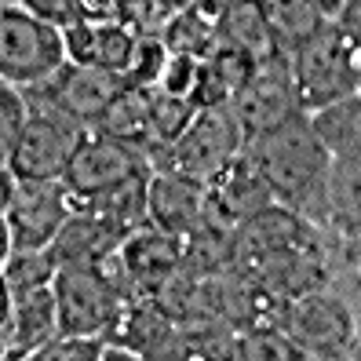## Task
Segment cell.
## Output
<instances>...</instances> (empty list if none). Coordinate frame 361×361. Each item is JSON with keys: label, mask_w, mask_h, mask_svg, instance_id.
Masks as SVG:
<instances>
[{"label": "cell", "mask_w": 361, "mask_h": 361, "mask_svg": "<svg viewBox=\"0 0 361 361\" xmlns=\"http://www.w3.org/2000/svg\"><path fill=\"white\" fill-rule=\"evenodd\" d=\"M245 157L256 164L278 201H303L310 190L325 186L332 172V154L314 132L310 114H295L281 128L245 142Z\"/></svg>", "instance_id": "6da1fadb"}, {"label": "cell", "mask_w": 361, "mask_h": 361, "mask_svg": "<svg viewBox=\"0 0 361 361\" xmlns=\"http://www.w3.org/2000/svg\"><path fill=\"white\" fill-rule=\"evenodd\" d=\"M288 77H292L295 99H300V110L322 114L329 106L357 95L361 48L336 23H325L288 59Z\"/></svg>", "instance_id": "7a4b0ae2"}, {"label": "cell", "mask_w": 361, "mask_h": 361, "mask_svg": "<svg viewBox=\"0 0 361 361\" xmlns=\"http://www.w3.org/2000/svg\"><path fill=\"white\" fill-rule=\"evenodd\" d=\"M245 132L238 128V121L226 106H212L201 110L197 121L190 124V132L172 146V150H161L164 164L157 172H172L194 186H212L226 168L245 154Z\"/></svg>", "instance_id": "3957f363"}, {"label": "cell", "mask_w": 361, "mask_h": 361, "mask_svg": "<svg viewBox=\"0 0 361 361\" xmlns=\"http://www.w3.org/2000/svg\"><path fill=\"white\" fill-rule=\"evenodd\" d=\"M66 66L62 30L40 23L30 11L0 8V73L4 84H44Z\"/></svg>", "instance_id": "277c9868"}, {"label": "cell", "mask_w": 361, "mask_h": 361, "mask_svg": "<svg viewBox=\"0 0 361 361\" xmlns=\"http://www.w3.org/2000/svg\"><path fill=\"white\" fill-rule=\"evenodd\" d=\"M55 303L62 336H110L124 300L106 285L95 263H66L55 274Z\"/></svg>", "instance_id": "5b68a950"}, {"label": "cell", "mask_w": 361, "mask_h": 361, "mask_svg": "<svg viewBox=\"0 0 361 361\" xmlns=\"http://www.w3.org/2000/svg\"><path fill=\"white\" fill-rule=\"evenodd\" d=\"M80 132L70 128L62 114H30V124L8 157V168L18 183H62L73 161Z\"/></svg>", "instance_id": "8992f818"}, {"label": "cell", "mask_w": 361, "mask_h": 361, "mask_svg": "<svg viewBox=\"0 0 361 361\" xmlns=\"http://www.w3.org/2000/svg\"><path fill=\"white\" fill-rule=\"evenodd\" d=\"M0 208L11 230V248H51L73 216V197L62 183H15L11 201Z\"/></svg>", "instance_id": "52a82bcc"}, {"label": "cell", "mask_w": 361, "mask_h": 361, "mask_svg": "<svg viewBox=\"0 0 361 361\" xmlns=\"http://www.w3.org/2000/svg\"><path fill=\"white\" fill-rule=\"evenodd\" d=\"M281 332L295 339L303 354L336 357L354 343V317L350 310L325 292H307L300 300H288L281 310Z\"/></svg>", "instance_id": "ba28073f"}, {"label": "cell", "mask_w": 361, "mask_h": 361, "mask_svg": "<svg viewBox=\"0 0 361 361\" xmlns=\"http://www.w3.org/2000/svg\"><path fill=\"white\" fill-rule=\"evenodd\" d=\"M226 110L233 114L245 139L267 135L274 128H281L285 121H292L295 114H303L300 99H295V88H292V77H288V59H278L270 66H263L233 95V102Z\"/></svg>", "instance_id": "9c48e42d"}, {"label": "cell", "mask_w": 361, "mask_h": 361, "mask_svg": "<svg viewBox=\"0 0 361 361\" xmlns=\"http://www.w3.org/2000/svg\"><path fill=\"white\" fill-rule=\"evenodd\" d=\"M135 176H142V161L132 146L106 139L102 132H80V142L73 150V161L66 168L62 186L73 197H95V194H106V190H114Z\"/></svg>", "instance_id": "30bf717a"}, {"label": "cell", "mask_w": 361, "mask_h": 361, "mask_svg": "<svg viewBox=\"0 0 361 361\" xmlns=\"http://www.w3.org/2000/svg\"><path fill=\"white\" fill-rule=\"evenodd\" d=\"M128 88V77L99 70V66H73L66 62L51 80L40 84V95L48 99L55 114L66 121H84V124H99L102 114L114 106V99Z\"/></svg>", "instance_id": "8fae6325"}, {"label": "cell", "mask_w": 361, "mask_h": 361, "mask_svg": "<svg viewBox=\"0 0 361 361\" xmlns=\"http://www.w3.org/2000/svg\"><path fill=\"white\" fill-rule=\"evenodd\" d=\"M274 204H278L274 190L267 186V179L256 172V164L245 154L212 186H204V223L216 230H226V233H233L245 219L259 216V212Z\"/></svg>", "instance_id": "7c38bea8"}, {"label": "cell", "mask_w": 361, "mask_h": 361, "mask_svg": "<svg viewBox=\"0 0 361 361\" xmlns=\"http://www.w3.org/2000/svg\"><path fill=\"white\" fill-rule=\"evenodd\" d=\"M4 354L23 361L37 347L51 343L59 329V303H55V288H4Z\"/></svg>", "instance_id": "4fadbf2b"}, {"label": "cell", "mask_w": 361, "mask_h": 361, "mask_svg": "<svg viewBox=\"0 0 361 361\" xmlns=\"http://www.w3.org/2000/svg\"><path fill=\"white\" fill-rule=\"evenodd\" d=\"M300 245H310L307 223L292 208L274 204L233 230V267H248L263 256H274V252H285V248H300Z\"/></svg>", "instance_id": "5bb4252c"}, {"label": "cell", "mask_w": 361, "mask_h": 361, "mask_svg": "<svg viewBox=\"0 0 361 361\" xmlns=\"http://www.w3.org/2000/svg\"><path fill=\"white\" fill-rule=\"evenodd\" d=\"M146 204H150V223L164 233H172V238H183L204 219V190L172 172L150 176Z\"/></svg>", "instance_id": "9a60e30c"}, {"label": "cell", "mask_w": 361, "mask_h": 361, "mask_svg": "<svg viewBox=\"0 0 361 361\" xmlns=\"http://www.w3.org/2000/svg\"><path fill=\"white\" fill-rule=\"evenodd\" d=\"M146 186L150 179L146 176H135L128 183H121L106 194H95V197H73V212H84V216L99 219L102 226H110L117 238H128L139 226L150 223V204H146Z\"/></svg>", "instance_id": "2e32d148"}, {"label": "cell", "mask_w": 361, "mask_h": 361, "mask_svg": "<svg viewBox=\"0 0 361 361\" xmlns=\"http://www.w3.org/2000/svg\"><path fill=\"white\" fill-rule=\"evenodd\" d=\"M110 336L117 339L114 347H128L135 354H146L150 361H164L168 347H172V339H176V322L157 303L132 300V303H124Z\"/></svg>", "instance_id": "e0dca14e"}, {"label": "cell", "mask_w": 361, "mask_h": 361, "mask_svg": "<svg viewBox=\"0 0 361 361\" xmlns=\"http://www.w3.org/2000/svg\"><path fill=\"white\" fill-rule=\"evenodd\" d=\"M226 4H183L179 15L168 23L164 30V44L172 55H186V59H204L219 40V23H223Z\"/></svg>", "instance_id": "ac0fdd59"}, {"label": "cell", "mask_w": 361, "mask_h": 361, "mask_svg": "<svg viewBox=\"0 0 361 361\" xmlns=\"http://www.w3.org/2000/svg\"><path fill=\"white\" fill-rule=\"evenodd\" d=\"M124 238H117V233L110 226H102L99 219L84 216V212H73V216L66 219V226L59 230V238L51 245L59 267L66 263H99L102 256H110L114 248H121Z\"/></svg>", "instance_id": "d6986e66"}, {"label": "cell", "mask_w": 361, "mask_h": 361, "mask_svg": "<svg viewBox=\"0 0 361 361\" xmlns=\"http://www.w3.org/2000/svg\"><path fill=\"white\" fill-rule=\"evenodd\" d=\"M219 37L226 40V44L241 48L245 55H252L259 66H270V62L285 59L278 51V40H274L259 4H226L223 23H219Z\"/></svg>", "instance_id": "ffe728a7"}, {"label": "cell", "mask_w": 361, "mask_h": 361, "mask_svg": "<svg viewBox=\"0 0 361 361\" xmlns=\"http://www.w3.org/2000/svg\"><path fill=\"white\" fill-rule=\"evenodd\" d=\"M259 11H263L274 40H278V51H281L285 59H292L317 30L329 23L317 0H292V4L274 0V4H259Z\"/></svg>", "instance_id": "44dd1931"}, {"label": "cell", "mask_w": 361, "mask_h": 361, "mask_svg": "<svg viewBox=\"0 0 361 361\" xmlns=\"http://www.w3.org/2000/svg\"><path fill=\"white\" fill-rule=\"evenodd\" d=\"M310 121L336 161L361 164V95H350L322 114H310Z\"/></svg>", "instance_id": "7402d4cb"}, {"label": "cell", "mask_w": 361, "mask_h": 361, "mask_svg": "<svg viewBox=\"0 0 361 361\" xmlns=\"http://www.w3.org/2000/svg\"><path fill=\"white\" fill-rule=\"evenodd\" d=\"M95 132H102L106 139H117L124 146H150V92L146 88H124L114 106L102 114V121L95 124Z\"/></svg>", "instance_id": "603a6c76"}, {"label": "cell", "mask_w": 361, "mask_h": 361, "mask_svg": "<svg viewBox=\"0 0 361 361\" xmlns=\"http://www.w3.org/2000/svg\"><path fill=\"white\" fill-rule=\"evenodd\" d=\"M197 114H201L197 102L150 92V150H172L190 132V124L197 121Z\"/></svg>", "instance_id": "cb8c5ba5"}, {"label": "cell", "mask_w": 361, "mask_h": 361, "mask_svg": "<svg viewBox=\"0 0 361 361\" xmlns=\"http://www.w3.org/2000/svg\"><path fill=\"white\" fill-rule=\"evenodd\" d=\"M59 259L51 248H8L4 252V288H44L55 281Z\"/></svg>", "instance_id": "d4e9b609"}, {"label": "cell", "mask_w": 361, "mask_h": 361, "mask_svg": "<svg viewBox=\"0 0 361 361\" xmlns=\"http://www.w3.org/2000/svg\"><path fill=\"white\" fill-rule=\"evenodd\" d=\"M233 361H307V354L281 329H245L238 336V357Z\"/></svg>", "instance_id": "484cf974"}, {"label": "cell", "mask_w": 361, "mask_h": 361, "mask_svg": "<svg viewBox=\"0 0 361 361\" xmlns=\"http://www.w3.org/2000/svg\"><path fill=\"white\" fill-rule=\"evenodd\" d=\"M135 48H139V37L124 26V23L95 26V66H99V70H110V73L128 77L132 59H135Z\"/></svg>", "instance_id": "4316f807"}, {"label": "cell", "mask_w": 361, "mask_h": 361, "mask_svg": "<svg viewBox=\"0 0 361 361\" xmlns=\"http://www.w3.org/2000/svg\"><path fill=\"white\" fill-rule=\"evenodd\" d=\"M179 8L183 4H172V0H121V23L135 37H164Z\"/></svg>", "instance_id": "83f0119b"}, {"label": "cell", "mask_w": 361, "mask_h": 361, "mask_svg": "<svg viewBox=\"0 0 361 361\" xmlns=\"http://www.w3.org/2000/svg\"><path fill=\"white\" fill-rule=\"evenodd\" d=\"M172 62V51L161 37H139V48L132 59V70H128V84L132 88H146V92H157V84Z\"/></svg>", "instance_id": "f1b7e54d"}, {"label": "cell", "mask_w": 361, "mask_h": 361, "mask_svg": "<svg viewBox=\"0 0 361 361\" xmlns=\"http://www.w3.org/2000/svg\"><path fill=\"white\" fill-rule=\"evenodd\" d=\"M106 336H55L23 361H102Z\"/></svg>", "instance_id": "f546056e"}, {"label": "cell", "mask_w": 361, "mask_h": 361, "mask_svg": "<svg viewBox=\"0 0 361 361\" xmlns=\"http://www.w3.org/2000/svg\"><path fill=\"white\" fill-rule=\"evenodd\" d=\"M329 190L347 223L361 226V164L354 161H336L329 172Z\"/></svg>", "instance_id": "4dcf8cb0"}, {"label": "cell", "mask_w": 361, "mask_h": 361, "mask_svg": "<svg viewBox=\"0 0 361 361\" xmlns=\"http://www.w3.org/2000/svg\"><path fill=\"white\" fill-rule=\"evenodd\" d=\"M26 124H30V114H26L23 95L11 84H0V146H4V157H11V150L26 132Z\"/></svg>", "instance_id": "1f68e13d"}, {"label": "cell", "mask_w": 361, "mask_h": 361, "mask_svg": "<svg viewBox=\"0 0 361 361\" xmlns=\"http://www.w3.org/2000/svg\"><path fill=\"white\" fill-rule=\"evenodd\" d=\"M197 80H201V62L197 59H186V55H172L168 70L157 84L161 95H172V99H197Z\"/></svg>", "instance_id": "d6a6232c"}, {"label": "cell", "mask_w": 361, "mask_h": 361, "mask_svg": "<svg viewBox=\"0 0 361 361\" xmlns=\"http://www.w3.org/2000/svg\"><path fill=\"white\" fill-rule=\"evenodd\" d=\"M62 40H66V59L73 66H95V26L77 18L62 30Z\"/></svg>", "instance_id": "836d02e7"}, {"label": "cell", "mask_w": 361, "mask_h": 361, "mask_svg": "<svg viewBox=\"0 0 361 361\" xmlns=\"http://www.w3.org/2000/svg\"><path fill=\"white\" fill-rule=\"evenodd\" d=\"M23 11H30L33 18L48 23L55 30H66L70 23H77L80 11H77V0H26Z\"/></svg>", "instance_id": "e575fe53"}, {"label": "cell", "mask_w": 361, "mask_h": 361, "mask_svg": "<svg viewBox=\"0 0 361 361\" xmlns=\"http://www.w3.org/2000/svg\"><path fill=\"white\" fill-rule=\"evenodd\" d=\"M336 26L343 30L354 44L361 48V0H350V4L339 8V18H336Z\"/></svg>", "instance_id": "d590c367"}, {"label": "cell", "mask_w": 361, "mask_h": 361, "mask_svg": "<svg viewBox=\"0 0 361 361\" xmlns=\"http://www.w3.org/2000/svg\"><path fill=\"white\" fill-rule=\"evenodd\" d=\"M102 361H150V357H146V354H135V350H128V347H106Z\"/></svg>", "instance_id": "8d00e7d4"}, {"label": "cell", "mask_w": 361, "mask_h": 361, "mask_svg": "<svg viewBox=\"0 0 361 361\" xmlns=\"http://www.w3.org/2000/svg\"><path fill=\"white\" fill-rule=\"evenodd\" d=\"M357 288H361V270H357Z\"/></svg>", "instance_id": "74e56055"}, {"label": "cell", "mask_w": 361, "mask_h": 361, "mask_svg": "<svg viewBox=\"0 0 361 361\" xmlns=\"http://www.w3.org/2000/svg\"><path fill=\"white\" fill-rule=\"evenodd\" d=\"M357 95H361V80H357Z\"/></svg>", "instance_id": "f35d334b"}, {"label": "cell", "mask_w": 361, "mask_h": 361, "mask_svg": "<svg viewBox=\"0 0 361 361\" xmlns=\"http://www.w3.org/2000/svg\"><path fill=\"white\" fill-rule=\"evenodd\" d=\"M357 361H361V354H357Z\"/></svg>", "instance_id": "ab89813d"}]
</instances>
